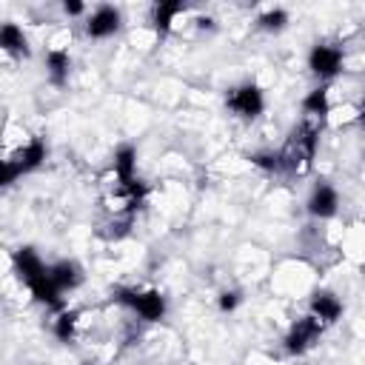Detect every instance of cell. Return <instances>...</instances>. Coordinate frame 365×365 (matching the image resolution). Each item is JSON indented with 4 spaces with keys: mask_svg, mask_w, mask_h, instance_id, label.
I'll use <instances>...</instances> for the list:
<instances>
[{
    "mask_svg": "<svg viewBox=\"0 0 365 365\" xmlns=\"http://www.w3.org/2000/svg\"><path fill=\"white\" fill-rule=\"evenodd\" d=\"M302 108H305V117H317L322 120L328 114V88H314L305 100H302Z\"/></svg>",
    "mask_w": 365,
    "mask_h": 365,
    "instance_id": "obj_16",
    "label": "cell"
},
{
    "mask_svg": "<svg viewBox=\"0 0 365 365\" xmlns=\"http://www.w3.org/2000/svg\"><path fill=\"white\" fill-rule=\"evenodd\" d=\"M63 11H66L68 17H77V14H83V11H86V6H83V3H77V0H66V3H63Z\"/></svg>",
    "mask_w": 365,
    "mask_h": 365,
    "instance_id": "obj_21",
    "label": "cell"
},
{
    "mask_svg": "<svg viewBox=\"0 0 365 365\" xmlns=\"http://www.w3.org/2000/svg\"><path fill=\"white\" fill-rule=\"evenodd\" d=\"M259 29L262 31H279V29H285V23H288V14L282 11V9H268V11H262L259 14Z\"/></svg>",
    "mask_w": 365,
    "mask_h": 365,
    "instance_id": "obj_18",
    "label": "cell"
},
{
    "mask_svg": "<svg viewBox=\"0 0 365 365\" xmlns=\"http://www.w3.org/2000/svg\"><path fill=\"white\" fill-rule=\"evenodd\" d=\"M336 205H339V197H336V191L328 182H319L311 191V197H308V214L311 217H319V220L334 217L336 214Z\"/></svg>",
    "mask_w": 365,
    "mask_h": 365,
    "instance_id": "obj_8",
    "label": "cell"
},
{
    "mask_svg": "<svg viewBox=\"0 0 365 365\" xmlns=\"http://www.w3.org/2000/svg\"><path fill=\"white\" fill-rule=\"evenodd\" d=\"M237 305H240V294H237V291L220 294V311H234Z\"/></svg>",
    "mask_w": 365,
    "mask_h": 365,
    "instance_id": "obj_20",
    "label": "cell"
},
{
    "mask_svg": "<svg viewBox=\"0 0 365 365\" xmlns=\"http://www.w3.org/2000/svg\"><path fill=\"white\" fill-rule=\"evenodd\" d=\"M225 106H228L234 114H240V117H245V120H254V117L262 114L265 100H262V91H259L254 83H245V86H237V88L228 91Z\"/></svg>",
    "mask_w": 365,
    "mask_h": 365,
    "instance_id": "obj_4",
    "label": "cell"
},
{
    "mask_svg": "<svg viewBox=\"0 0 365 365\" xmlns=\"http://www.w3.org/2000/svg\"><path fill=\"white\" fill-rule=\"evenodd\" d=\"M0 46L14 54V57H29V40L23 34V29H17L14 23H3L0 29Z\"/></svg>",
    "mask_w": 365,
    "mask_h": 365,
    "instance_id": "obj_12",
    "label": "cell"
},
{
    "mask_svg": "<svg viewBox=\"0 0 365 365\" xmlns=\"http://www.w3.org/2000/svg\"><path fill=\"white\" fill-rule=\"evenodd\" d=\"M46 68H48V77L54 86H63L68 80V68H71V57L66 48H51L46 54Z\"/></svg>",
    "mask_w": 365,
    "mask_h": 365,
    "instance_id": "obj_14",
    "label": "cell"
},
{
    "mask_svg": "<svg viewBox=\"0 0 365 365\" xmlns=\"http://www.w3.org/2000/svg\"><path fill=\"white\" fill-rule=\"evenodd\" d=\"M74 328H77V311H60V317L54 319V336L60 342H71Z\"/></svg>",
    "mask_w": 365,
    "mask_h": 365,
    "instance_id": "obj_17",
    "label": "cell"
},
{
    "mask_svg": "<svg viewBox=\"0 0 365 365\" xmlns=\"http://www.w3.org/2000/svg\"><path fill=\"white\" fill-rule=\"evenodd\" d=\"M317 140H319V120L317 117H305L299 128H294V134L288 137L282 154V165L288 171H308L311 160L317 154Z\"/></svg>",
    "mask_w": 365,
    "mask_h": 365,
    "instance_id": "obj_1",
    "label": "cell"
},
{
    "mask_svg": "<svg viewBox=\"0 0 365 365\" xmlns=\"http://www.w3.org/2000/svg\"><path fill=\"white\" fill-rule=\"evenodd\" d=\"M319 334H322V322L314 314H308L291 325V331L285 336V351L288 354H305L319 339Z\"/></svg>",
    "mask_w": 365,
    "mask_h": 365,
    "instance_id": "obj_5",
    "label": "cell"
},
{
    "mask_svg": "<svg viewBox=\"0 0 365 365\" xmlns=\"http://www.w3.org/2000/svg\"><path fill=\"white\" fill-rule=\"evenodd\" d=\"M311 314L322 325H331V322H336L342 317V302L334 294H328V291H317L314 299H311Z\"/></svg>",
    "mask_w": 365,
    "mask_h": 365,
    "instance_id": "obj_9",
    "label": "cell"
},
{
    "mask_svg": "<svg viewBox=\"0 0 365 365\" xmlns=\"http://www.w3.org/2000/svg\"><path fill=\"white\" fill-rule=\"evenodd\" d=\"M180 11H185V3H180V0H168V3H157V6H154L151 23H154V29H157L160 37H165V34L171 31V20H174Z\"/></svg>",
    "mask_w": 365,
    "mask_h": 365,
    "instance_id": "obj_13",
    "label": "cell"
},
{
    "mask_svg": "<svg viewBox=\"0 0 365 365\" xmlns=\"http://www.w3.org/2000/svg\"><path fill=\"white\" fill-rule=\"evenodd\" d=\"M359 120H362V125H365V100H362V114H359Z\"/></svg>",
    "mask_w": 365,
    "mask_h": 365,
    "instance_id": "obj_22",
    "label": "cell"
},
{
    "mask_svg": "<svg viewBox=\"0 0 365 365\" xmlns=\"http://www.w3.org/2000/svg\"><path fill=\"white\" fill-rule=\"evenodd\" d=\"M48 274H51V279H54V285H57L60 291H71V288H77V285L83 282V271H80V265L71 262V259L54 262V265L48 268Z\"/></svg>",
    "mask_w": 365,
    "mask_h": 365,
    "instance_id": "obj_11",
    "label": "cell"
},
{
    "mask_svg": "<svg viewBox=\"0 0 365 365\" xmlns=\"http://www.w3.org/2000/svg\"><path fill=\"white\" fill-rule=\"evenodd\" d=\"M46 160V143L40 140V137H34V140H29L11 160H6L3 163V182L6 185H11L20 174H26V171H34L40 163Z\"/></svg>",
    "mask_w": 365,
    "mask_h": 365,
    "instance_id": "obj_3",
    "label": "cell"
},
{
    "mask_svg": "<svg viewBox=\"0 0 365 365\" xmlns=\"http://www.w3.org/2000/svg\"><path fill=\"white\" fill-rule=\"evenodd\" d=\"M251 163L259 165V168H265V171H282L285 168L282 165V154H274V151H259V154L251 157Z\"/></svg>",
    "mask_w": 365,
    "mask_h": 365,
    "instance_id": "obj_19",
    "label": "cell"
},
{
    "mask_svg": "<svg viewBox=\"0 0 365 365\" xmlns=\"http://www.w3.org/2000/svg\"><path fill=\"white\" fill-rule=\"evenodd\" d=\"M14 265H17V274H20V279L29 285L31 279H37L40 274H46L48 268L43 265V259L34 254V248H17V254H14Z\"/></svg>",
    "mask_w": 365,
    "mask_h": 365,
    "instance_id": "obj_10",
    "label": "cell"
},
{
    "mask_svg": "<svg viewBox=\"0 0 365 365\" xmlns=\"http://www.w3.org/2000/svg\"><path fill=\"white\" fill-rule=\"evenodd\" d=\"M117 29H120V11H117L114 6H100V9L88 17V23H86V34L94 37V40L111 37Z\"/></svg>",
    "mask_w": 365,
    "mask_h": 365,
    "instance_id": "obj_7",
    "label": "cell"
},
{
    "mask_svg": "<svg viewBox=\"0 0 365 365\" xmlns=\"http://www.w3.org/2000/svg\"><path fill=\"white\" fill-rule=\"evenodd\" d=\"M114 299L128 305L131 311H137L143 319L154 322V319H163L165 314V297L160 291H134V288H117L114 291Z\"/></svg>",
    "mask_w": 365,
    "mask_h": 365,
    "instance_id": "obj_2",
    "label": "cell"
},
{
    "mask_svg": "<svg viewBox=\"0 0 365 365\" xmlns=\"http://www.w3.org/2000/svg\"><path fill=\"white\" fill-rule=\"evenodd\" d=\"M83 365H91V362H83Z\"/></svg>",
    "mask_w": 365,
    "mask_h": 365,
    "instance_id": "obj_23",
    "label": "cell"
},
{
    "mask_svg": "<svg viewBox=\"0 0 365 365\" xmlns=\"http://www.w3.org/2000/svg\"><path fill=\"white\" fill-rule=\"evenodd\" d=\"M308 66H311V71L317 77L331 80L342 68V48L339 46H331V43H317L311 48V54H308Z\"/></svg>",
    "mask_w": 365,
    "mask_h": 365,
    "instance_id": "obj_6",
    "label": "cell"
},
{
    "mask_svg": "<svg viewBox=\"0 0 365 365\" xmlns=\"http://www.w3.org/2000/svg\"><path fill=\"white\" fill-rule=\"evenodd\" d=\"M134 165H137V151L134 145H120L114 151V177L120 182H128L134 180Z\"/></svg>",
    "mask_w": 365,
    "mask_h": 365,
    "instance_id": "obj_15",
    "label": "cell"
}]
</instances>
